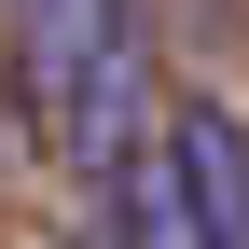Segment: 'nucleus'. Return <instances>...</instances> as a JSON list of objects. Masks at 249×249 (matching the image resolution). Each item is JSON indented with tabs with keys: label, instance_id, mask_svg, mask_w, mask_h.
Wrapping results in <instances>:
<instances>
[{
	"label": "nucleus",
	"instance_id": "obj_1",
	"mask_svg": "<svg viewBox=\"0 0 249 249\" xmlns=\"http://www.w3.org/2000/svg\"><path fill=\"white\" fill-rule=\"evenodd\" d=\"M166 180H180L194 249H249V139H235L222 111H180L166 124Z\"/></svg>",
	"mask_w": 249,
	"mask_h": 249
}]
</instances>
